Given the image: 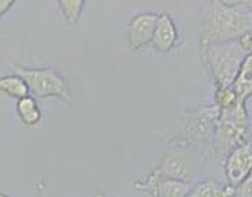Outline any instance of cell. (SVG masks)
Returning <instances> with one entry per match:
<instances>
[{
	"mask_svg": "<svg viewBox=\"0 0 252 197\" xmlns=\"http://www.w3.org/2000/svg\"><path fill=\"white\" fill-rule=\"evenodd\" d=\"M250 29H252V13L246 7L226 0H208L197 17V48L237 40L240 34Z\"/></svg>",
	"mask_w": 252,
	"mask_h": 197,
	"instance_id": "obj_1",
	"label": "cell"
},
{
	"mask_svg": "<svg viewBox=\"0 0 252 197\" xmlns=\"http://www.w3.org/2000/svg\"><path fill=\"white\" fill-rule=\"evenodd\" d=\"M220 118V110L215 104L185 110L177 115L171 126L154 133V139L166 144L192 148H206L213 144Z\"/></svg>",
	"mask_w": 252,
	"mask_h": 197,
	"instance_id": "obj_2",
	"label": "cell"
},
{
	"mask_svg": "<svg viewBox=\"0 0 252 197\" xmlns=\"http://www.w3.org/2000/svg\"><path fill=\"white\" fill-rule=\"evenodd\" d=\"M251 123L246 100L233 108L220 111L213 148L218 160L223 162L226 156L241 144L251 139Z\"/></svg>",
	"mask_w": 252,
	"mask_h": 197,
	"instance_id": "obj_3",
	"label": "cell"
},
{
	"mask_svg": "<svg viewBox=\"0 0 252 197\" xmlns=\"http://www.w3.org/2000/svg\"><path fill=\"white\" fill-rule=\"evenodd\" d=\"M199 54L204 62V66L207 67L214 86L233 85L240 66L247 55V52L239 45L237 40L207 45L199 50Z\"/></svg>",
	"mask_w": 252,
	"mask_h": 197,
	"instance_id": "obj_4",
	"label": "cell"
},
{
	"mask_svg": "<svg viewBox=\"0 0 252 197\" xmlns=\"http://www.w3.org/2000/svg\"><path fill=\"white\" fill-rule=\"evenodd\" d=\"M206 159L199 148L173 145L162 155L155 167L166 177L193 185L202 175Z\"/></svg>",
	"mask_w": 252,
	"mask_h": 197,
	"instance_id": "obj_5",
	"label": "cell"
},
{
	"mask_svg": "<svg viewBox=\"0 0 252 197\" xmlns=\"http://www.w3.org/2000/svg\"><path fill=\"white\" fill-rule=\"evenodd\" d=\"M15 73L25 78L31 93L36 99L57 97L73 104V95L66 78L54 67H26L22 64H10Z\"/></svg>",
	"mask_w": 252,
	"mask_h": 197,
	"instance_id": "obj_6",
	"label": "cell"
},
{
	"mask_svg": "<svg viewBox=\"0 0 252 197\" xmlns=\"http://www.w3.org/2000/svg\"><path fill=\"white\" fill-rule=\"evenodd\" d=\"M133 189L157 197H185L189 196L192 185L166 177L154 169L150 174L133 181Z\"/></svg>",
	"mask_w": 252,
	"mask_h": 197,
	"instance_id": "obj_7",
	"label": "cell"
},
{
	"mask_svg": "<svg viewBox=\"0 0 252 197\" xmlns=\"http://www.w3.org/2000/svg\"><path fill=\"white\" fill-rule=\"evenodd\" d=\"M223 171L227 184L237 188L252 172V142L251 140L234 148L223 160Z\"/></svg>",
	"mask_w": 252,
	"mask_h": 197,
	"instance_id": "obj_8",
	"label": "cell"
},
{
	"mask_svg": "<svg viewBox=\"0 0 252 197\" xmlns=\"http://www.w3.org/2000/svg\"><path fill=\"white\" fill-rule=\"evenodd\" d=\"M158 13H139L133 15L126 29L127 47L132 51H139L152 43L155 28H157Z\"/></svg>",
	"mask_w": 252,
	"mask_h": 197,
	"instance_id": "obj_9",
	"label": "cell"
},
{
	"mask_svg": "<svg viewBox=\"0 0 252 197\" xmlns=\"http://www.w3.org/2000/svg\"><path fill=\"white\" fill-rule=\"evenodd\" d=\"M151 45L159 54H170L180 45V33L170 14H159Z\"/></svg>",
	"mask_w": 252,
	"mask_h": 197,
	"instance_id": "obj_10",
	"label": "cell"
},
{
	"mask_svg": "<svg viewBox=\"0 0 252 197\" xmlns=\"http://www.w3.org/2000/svg\"><path fill=\"white\" fill-rule=\"evenodd\" d=\"M237 188L232 185H220L211 178H204L192 185L189 192L190 197H230L236 196Z\"/></svg>",
	"mask_w": 252,
	"mask_h": 197,
	"instance_id": "obj_11",
	"label": "cell"
},
{
	"mask_svg": "<svg viewBox=\"0 0 252 197\" xmlns=\"http://www.w3.org/2000/svg\"><path fill=\"white\" fill-rule=\"evenodd\" d=\"M17 115L25 126H36L43 119V113L38 107L37 99L33 95L25 96L17 100Z\"/></svg>",
	"mask_w": 252,
	"mask_h": 197,
	"instance_id": "obj_12",
	"label": "cell"
},
{
	"mask_svg": "<svg viewBox=\"0 0 252 197\" xmlns=\"http://www.w3.org/2000/svg\"><path fill=\"white\" fill-rule=\"evenodd\" d=\"M233 86L240 97L248 102V99L252 96V52L247 54L244 57L237 77L234 80Z\"/></svg>",
	"mask_w": 252,
	"mask_h": 197,
	"instance_id": "obj_13",
	"label": "cell"
},
{
	"mask_svg": "<svg viewBox=\"0 0 252 197\" xmlns=\"http://www.w3.org/2000/svg\"><path fill=\"white\" fill-rule=\"evenodd\" d=\"M0 90L4 95L10 96L13 99H22L25 96L32 95L31 86L24 77L15 73L10 76H4L0 78Z\"/></svg>",
	"mask_w": 252,
	"mask_h": 197,
	"instance_id": "obj_14",
	"label": "cell"
},
{
	"mask_svg": "<svg viewBox=\"0 0 252 197\" xmlns=\"http://www.w3.org/2000/svg\"><path fill=\"white\" fill-rule=\"evenodd\" d=\"M241 100L243 99L239 96L237 90L234 89L233 85H227V86L215 85L214 86V104L220 111L236 107Z\"/></svg>",
	"mask_w": 252,
	"mask_h": 197,
	"instance_id": "obj_15",
	"label": "cell"
},
{
	"mask_svg": "<svg viewBox=\"0 0 252 197\" xmlns=\"http://www.w3.org/2000/svg\"><path fill=\"white\" fill-rule=\"evenodd\" d=\"M63 19L69 25H77L85 7V0H58Z\"/></svg>",
	"mask_w": 252,
	"mask_h": 197,
	"instance_id": "obj_16",
	"label": "cell"
},
{
	"mask_svg": "<svg viewBox=\"0 0 252 197\" xmlns=\"http://www.w3.org/2000/svg\"><path fill=\"white\" fill-rule=\"evenodd\" d=\"M237 43L239 45L247 52V54H251L252 52V29L247 30L243 34H240L237 38Z\"/></svg>",
	"mask_w": 252,
	"mask_h": 197,
	"instance_id": "obj_17",
	"label": "cell"
},
{
	"mask_svg": "<svg viewBox=\"0 0 252 197\" xmlns=\"http://www.w3.org/2000/svg\"><path fill=\"white\" fill-rule=\"evenodd\" d=\"M236 196L241 197H252V172L247 177V179L237 186Z\"/></svg>",
	"mask_w": 252,
	"mask_h": 197,
	"instance_id": "obj_18",
	"label": "cell"
},
{
	"mask_svg": "<svg viewBox=\"0 0 252 197\" xmlns=\"http://www.w3.org/2000/svg\"><path fill=\"white\" fill-rule=\"evenodd\" d=\"M15 3H17V0H0V14L6 15L13 8Z\"/></svg>",
	"mask_w": 252,
	"mask_h": 197,
	"instance_id": "obj_19",
	"label": "cell"
},
{
	"mask_svg": "<svg viewBox=\"0 0 252 197\" xmlns=\"http://www.w3.org/2000/svg\"><path fill=\"white\" fill-rule=\"evenodd\" d=\"M226 1L236 3V4H240V6L246 7L250 13H252V0H226Z\"/></svg>",
	"mask_w": 252,
	"mask_h": 197,
	"instance_id": "obj_20",
	"label": "cell"
},
{
	"mask_svg": "<svg viewBox=\"0 0 252 197\" xmlns=\"http://www.w3.org/2000/svg\"><path fill=\"white\" fill-rule=\"evenodd\" d=\"M250 140H251V142H252V134H251V139H250Z\"/></svg>",
	"mask_w": 252,
	"mask_h": 197,
	"instance_id": "obj_21",
	"label": "cell"
}]
</instances>
